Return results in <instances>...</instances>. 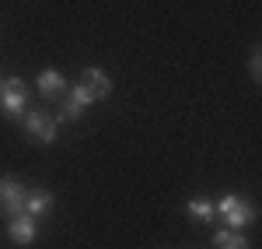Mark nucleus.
I'll return each instance as SVG.
<instances>
[{
  "label": "nucleus",
  "mask_w": 262,
  "mask_h": 249,
  "mask_svg": "<svg viewBox=\"0 0 262 249\" xmlns=\"http://www.w3.org/2000/svg\"><path fill=\"white\" fill-rule=\"evenodd\" d=\"M213 210H217V218H221L231 232H242L245 225L255 221V207H252V200H245V197H238V193L221 197V200L213 204Z\"/></svg>",
  "instance_id": "f257e3e1"
},
{
  "label": "nucleus",
  "mask_w": 262,
  "mask_h": 249,
  "mask_svg": "<svg viewBox=\"0 0 262 249\" xmlns=\"http://www.w3.org/2000/svg\"><path fill=\"white\" fill-rule=\"evenodd\" d=\"M25 105H28V84L21 78H11V81H0V112L18 120L25 116Z\"/></svg>",
  "instance_id": "f03ea898"
},
{
  "label": "nucleus",
  "mask_w": 262,
  "mask_h": 249,
  "mask_svg": "<svg viewBox=\"0 0 262 249\" xmlns=\"http://www.w3.org/2000/svg\"><path fill=\"white\" fill-rule=\"evenodd\" d=\"M25 133L32 141H39V144H53L56 133H60V126H56V120L49 112H28L25 116Z\"/></svg>",
  "instance_id": "7ed1b4c3"
},
{
  "label": "nucleus",
  "mask_w": 262,
  "mask_h": 249,
  "mask_svg": "<svg viewBox=\"0 0 262 249\" xmlns=\"http://www.w3.org/2000/svg\"><path fill=\"white\" fill-rule=\"evenodd\" d=\"M25 193H28V189L21 186L14 176H0V210H4L7 218L21 214V207H25Z\"/></svg>",
  "instance_id": "20e7f679"
},
{
  "label": "nucleus",
  "mask_w": 262,
  "mask_h": 249,
  "mask_svg": "<svg viewBox=\"0 0 262 249\" xmlns=\"http://www.w3.org/2000/svg\"><path fill=\"white\" fill-rule=\"evenodd\" d=\"M7 239H11L14 246H32V242L39 239V221H35L32 214H14V218H7Z\"/></svg>",
  "instance_id": "39448f33"
},
{
  "label": "nucleus",
  "mask_w": 262,
  "mask_h": 249,
  "mask_svg": "<svg viewBox=\"0 0 262 249\" xmlns=\"http://www.w3.org/2000/svg\"><path fill=\"white\" fill-rule=\"evenodd\" d=\"M53 204H56V200H53L49 189H42V186L28 189V193H25V207H21V214H32L35 221H42L46 214H53Z\"/></svg>",
  "instance_id": "423d86ee"
},
{
  "label": "nucleus",
  "mask_w": 262,
  "mask_h": 249,
  "mask_svg": "<svg viewBox=\"0 0 262 249\" xmlns=\"http://www.w3.org/2000/svg\"><path fill=\"white\" fill-rule=\"evenodd\" d=\"M35 88H39L42 99H60L63 91H67V81H63L60 70L46 67V70H39V78H35Z\"/></svg>",
  "instance_id": "0eeeda50"
},
{
  "label": "nucleus",
  "mask_w": 262,
  "mask_h": 249,
  "mask_svg": "<svg viewBox=\"0 0 262 249\" xmlns=\"http://www.w3.org/2000/svg\"><path fill=\"white\" fill-rule=\"evenodd\" d=\"M91 91H95V99H105V95H112V81H108V74L101 70V67H88L81 78Z\"/></svg>",
  "instance_id": "6e6552de"
},
{
  "label": "nucleus",
  "mask_w": 262,
  "mask_h": 249,
  "mask_svg": "<svg viewBox=\"0 0 262 249\" xmlns=\"http://www.w3.org/2000/svg\"><path fill=\"white\" fill-rule=\"evenodd\" d=\"M185 210H189V218H192V221H203V225H210V221L217 218L213 200H206V197H192V200L185 204Z\"/></svg>",
  "instance_id": "1a4fd4ad"
},
{
  "label": "nucleus",
  "mask_w": 262,
  "mask_h": 249,
  "mask_svg": "<svg viewBox=\"0 0 262 249\" xmlns=\"http://www.w3.org/2000/svg\"><path fill=\"white\" fill-rule=\"evenodd\" d=\"M67 102H74L77 109H88V105H95L98 99H95V91L88 88L84 81H77V84H70V91H67Z\"/></svg>",
  "instance_id": "9d476101"
},
{
  "label": "nucleus",
  "mask_w": 262,
  "mask_h": 249,
  "mask_svg": "<svg viewBox=\"0 0 262 249\" xmlns=\"http://www.w3.org/2000/svg\"><path fill=\"white\" fill-rule=\"evenodd\" d=\"M213 246L217 249H248V239H245L242 232H231V228H224L213 235Z\"/></svg>",
  "instance_id": "9b49d317"
},
{
  "label": "nucleus",
  "mask_w": 262,
  "mask_h": 249,
  "mask_svg": "<svg viewBox=\"0 0 262 249\" xmlns=\"http://www.w3.org/2000/svg\"><path fill=\"white\" fill-rule=\"evenodd\" d=\"M248 74H252L255 84H262V53L259 49H252V56H248Z\"/></svg>",
  "instance_id": "f8f14e48"
}]
</instances>
